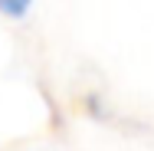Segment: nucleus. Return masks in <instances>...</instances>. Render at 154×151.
<instances>
[{
	"instance_id": "f257e3e1",
	"label": "nucleus",
	"mask_w": 154,
	"mask_h": 151,
	"mask_svg": "<svg viewBox=\"0 0 154 151\" xmlns=\"http://www.w3.org/2000/svg\"><path fill=\"white\" fill-rule=\"evenodd\" d=\"M26 3H30V0H0V10L10 13V17H20V13L26 10Z\"/></svg>"
}]
</instances>
